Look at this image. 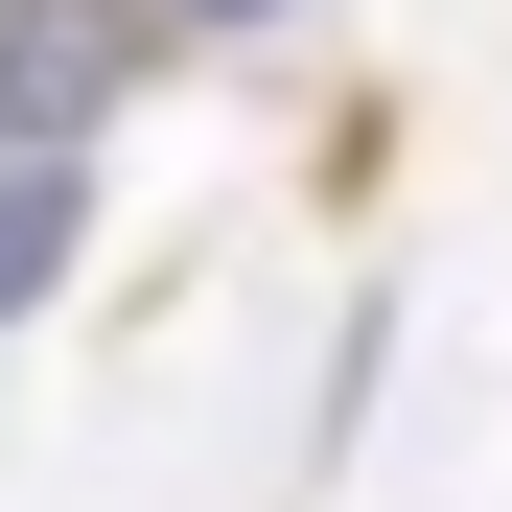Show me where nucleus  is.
Here are the masks:
<instances>
[{
  "instance_id": "1",
  "label": "nucleus",
  "mask_w": 512,
  "mask_h": 512,
  "mask_svg": "<svg viewBox=\"0 0 512 512\" xmlns=\"http://www.w3.org/2000/svg\"><path fill=\"white\" fill-rule=\"evenodd\" d=\"M94 47H117V0H24V24H0V117H94L117 94Z\"/></svg>"
},
{
  "instance_id": "2",
  "label": "nucleus",
  "mask_w": 512,
  "mask_h": 512,
  "mask_svg": "<svg viewBox=\"0 0 512 512\" xmlns=\"http://www.w3.org/2000/svg\"><path fill=\"white\" fill-rule=\"evenodd\" d=\"M47 256H70V187H0V303H24Z\"/></svg>"
}]
</instances>
